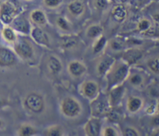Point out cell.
I'll use <instances>...</instances> for the list:
<instances>
[{
  "label": "cell",
  "instance_id": "36",
  "mask_svg": "<svg viewBox=\"0 0 159 136\" xmlns=\"http://www.w3.org/2000/svg\"><path fill=\"white\" fill-rule=\"evenodd\" d=\"M107 114H108L109 119H110V120L116 121L118 119H120V115L116 111H107Z\"/></svg>",
  "mask_w": 159,
  "mask_h": 136
},
{
  "label": "cell",
  "instance_id": "18",
  "mask_svg": "<svg viewBox=\"0 0 159 136\" xmlns=\"http://www.w3.org/2000/svg\"><path fill=\"white\" fill-rule=\"evenodd\" d=\"M123 94H124V87L123 86L115 87L113 89H112L110 94V101L111 105L117 104L120 101L121 97H123Z\"/></svg>",
  "mask_w": 159,
  "mask_h": 136
},
{
  "label": "cell",
  "instance_id": "22",
  "mask_svg": "<svg viewBox=\"0 0 159 136\" xmlns=\"http://www.w3.org/2000/svg\"><path fill=\"white\" fill-rule=\"evenodd\" d=\"M2 36L8 42H14L16 40V35L13 30L9 27H5L2 29Z\"/></svg>",
  "mask_w": 159,
  "mask_h": 136
},
{
  "label": "cell",
  "instance_id": "26",
  "mask_svg": "<svg viewBox=\"0 0 159 136\" xmlns=\"http://www.w3.org/2000/svg\"><path fill=\"white\" fill-rule=\"evenodd\" d=\"M151 26H152V23L150 20L147 19H142L141 20H140L138 25V29L141 32H147L150 29Z\"/></svg>",
  "mask_w": 159,
  "mask_h": 136
},
{
  "label": "cell",
  "instance_id": "2",
  "mask_svg": "<svg viewBox=\"0 0 159 136\" xmlns=\"http://www.w3.org/2000/svg\"><path fill=\"white\" fill-rule=\"evenodd\" d=\"M61 109L66 117H73L77 116L81 111V105L76 99L67 97L61 103Z\"/></svg>",
  "mask_w": 159,
  "mask_h": 136
},
{
  "label": "cell",
  "instance_id": "12",
  "mask_svg": "<svg viewBox=\"0 0 159 136\" xmlns=\"http://www.w3.org/2000/svg\"><path fill=\"white\" fill-rule=\"evenodd\" d=\"M12 26L16 30L23 33H28L30 31V24L26 18L23 15H19L12 21Z\"/></svg>",
  "mask_w": 159,
  "mask_h": 136
},
{
  "label": "cell",
  "instance_id": "23",
  "mask_svg": "<svg viewBox=\"0 0 159 136\" xmlns=\"http://www.w3.org/2000/svg\"><path fill=\"white\" fill-rule=\"evenodd\" d=\"M19 134L20 135L23 136H28V135H33L36 133V129L34 128H33L32 126L28 125H22L21 128H20V131H19Z\"/></svg>",
  "mask_w": 159,
  "mask_h": 136
},
{
  "label": "cell",
  "instance_id": "21",
  "mask_svg": "<svg viewBox=\"0 0 159 136\" xmlns=\"http://www.w3.org/2000/svg\"><path fill=\"white\" fill-rule=\"evenodd\" d=\"M102 27L99 25H93L91 26L90 27H89V29H87V36H88L89 38H97L100 36V34L102 32Z\"/></svg>",
  "mask_w": 159,
  "mask_h": 136
},
{
  "label": "cell",
  "instance_id": "20",
  "mask_svg": "<svg viewBox=\"0 0 159 136\" xmlns=\"http://www.w3.org/2000/svg\"><path fill=\"white\" fill-rule=\"evenodd\" d=\"M30 19L34 22V23H37L38 25H43L46 23L47 19L44 12L41 9H35L31 12Z\"/></svg>",
  "mask_w": 159,
  "mask_h": 136
},
{
  "label": "cell",
  "instance_id": "16",
  "mask_svg": "<svg viewBox=\"0 0 159 136\" xmlns=\"http://www.w3.org/2000/svg\"><path fill=\"white\" fill-rule=\"evenodd\" d=\"M112 15L117 22H122L127 17V11L124 4H116L112 9Z\"/></svg>",
  "mask_w": 159,
  "mask_h": 136
},
{
  "label": "cell",
  "instance_id": "13",
  "mask_svg": "<svg viewBox=\"0 0 159 136\" xmlns=\"http://www.w3.org/2000/svg\"><path fill=\"white\" fill-rule=\"evenodd\" d=\"M68 69L71 75L78 77L85 74L86 71V66L81 62L75 60V61L70 62Z\"/></svg>",
  "mask_w": 159,
  "mask_h": 136
},
{
  "label": "cell",
  "instance_id": "29",
  "mask_svg": "<svg viewBox=\"0 0 159 136\" xmlns=\"http://www.w3.org/2000/svg\"><path fill=\"white\" fill-rule=\"evenodd\" d=\"M45 134H46V135H48V136H60V135H61L62 134L61 128L60 126H57V125L51 127V128H49L48 130H47Z\"/></svg>",
  "mask_w": 159,
  "mask_h": 136
},
{
  "label": "cell",
  "instance_id": "15",
  "mask_svg": "<svg viewBox=\"0 0 159 136\" xmlns=\"http://www.w3.org/2000/svg\"><path fill=\"white\" fill-rule=\"evenodd\" d=\"M114 63V59L111 57H106L102 58L97 64V72L99 75H104L111 68Z\"/></svg>",
  "mask_w": 159,
  "mask_h": 136
},
{
  "label": "cell",
  "instance_id": "40",
  "mask_svg": "<svg viewBox=\"0 0 159 136\" xmlns=\"http://www.w3.org/2000/svg\"><path fill=\"white\" fill-rule=\"evenodd\" d=\"M0 3H1V2H0Z\"/></svg>",
  "mask_w": 159,
  "mask_h": 136
},
{
  "label": "cell",
  "instance_id": "39",
  "mask_svg": "<svg viewBox=\"0 0 159 136\" xmlns=\"http://www.w3.org/2000/svg\"><path fill=\"white\" fill-rule=\"evenodd\" d=\"M26 1H31V0H26Z\"/></svg>",
  "mask_w": 159,
  "mask_h": 136
},
{
  "label": "cell",
  "instance_id": "3",
  "mask_svg": "<svg viewBox=\"0 0 159 136\" xmlns=\"http://www.w3.org/2000/svg\"><path fill=\"white\" fill-rule=\"evenodd\" d=\"M25 105L34 113H40L44 108V100L37 93H30L25 99Z\"/></svg>",
  "mask_w": 159,
  "mask_h": 136
},
{
  "label": "cell",
  "instance_id": "35",
  "mask_svg": "<svg viewBox=\"0 0 159 136\" xmlns=\"http://www.w3.org/2000/svg\"><path fill=\"white\" fill-rule=\"evenodd\" d=\"M103 134L105 136H115L117 134H116V131L114 128L109 126V127H107V128L104 129Z\"/></svg>",
  "mask_w": 159,
  "mask_h": 136
},
{
  "label": "cell",
  "instance_id": "9",
  "mask_svg": "<svg viewBox=\"0 0 159 136\" xmlns=\"http://www.w3.org/2000/svg\"><path fill=\"white\" fill-rule=\"evenodd\" d=\"M143 53L141 49L138 48H131L124 53L123 58L129 64L138 62L142 57Z\"/></svg>",
  "mask_w": 159,
  "mask_h": 136
},
{
  "label": "cell",
  "instance_id": "11",
  "mask_svg": "<svg viewBox=\"0 0 159 136\" xmlns=\"http://www.w3.org/2000/svg\"><path fill=\"white\" fill-rule=\"evenodd\" d=\"M31 36L34 41L37 42L38 44L43 45V46H48L50 45L49 39L48 35L43 29H40L38 27H35L31 31Z\"/></svg>",
  "mask_w": 159,
  "mask_h": 136
},
{
  "label": "cell",
  "instance_id": "37",
  "mask_svg": "<svg viewBox=\"0 0 159 136\" xmlns=\"http://www.w3.org/2000/svg\"><path fill=\"white\" fill-rule=\"evenodd\" d=\"M114 2H116V4H124V2H125L126 0H113Z\"/></svg>",
  "mask_w": 159,
  "mask_h": 136
},
{
  "label": "cell",
  "instance_id": "5",
  "mask_svg": "<svg viewBox=\"0 0 159 136\" xmlns=\"http://www.w3.org/2000/svg\"><path fill=\"white\" fill-rule=\"evenodd\" d=\"M14 48L16 53L23 59L30 58L34 54V49L31 44L23 39H19L17 40L16 39Z\"/></svg>",
  "mask_w": 159,
  "mask_h": 136
},
{
  "label": "cell",
  "instance_id": "6",
  "mask_svg": "<svg viewBox=\"0 0 159 136\" xmlns=\"http://www.w3.org/2000/svg\"><path fill=\"white\" fill-rule=\"evenodd\" d=\"M16 62V56L12 50L6 47H0V66L6 67L13 65Z\"/></svg>",
  "mask_w": 159,
  "mask_h": 136
},
{
  "label": "cell",
  "instance_id": "17",
  "mask_svg": "<svg viewBox=\"0 0 159 136\" xmlns=\"http://www.w3.org/2000/svg\"><path fill=\"white\" fill-rule=\"evenodd\" d=\"M48 67L52 74H57L60 73L62 69L61 62L56 57L51 56L48 60Z\"/></svg>",
  "mask_w": 159,
  "mask_h": 136
},
{
  "label": "cell",
  "instance_id": "19",
  "mask_svg": "<svg viewBox=\"0 0 159 136\" xmlns=\"http://www.w3.org/2000/svg\"><path fill=\"white\" fill-rule=\"evenodd\" d=\"M143 105L141 98L138 97H130L127 101V109L132 113H135L139 111Z\"/></svg>",
  "mask_w": 159,
  "mask_h": 136
},
{
  "label": "cell",
  "instance_id": "10",
  "mask_svg": "<svg viewBox=\"0 0 159 136\" xmlns=\"http://www.w3.org/2000/svg\"><path fill=\"white\" fill-rule=\"evenodd\" d=\"M68 10L71 15L75 16L81 15L85 11V2L84 0H71L68 4Z\"/></svg>",
  "mask_w": 159,
  "mask_h": 136
},
{
  "label": "cell",
  "instance_id": "34",
  "mask_svg": "<svg viewBox=\"0 0 159 136\" xmlns=\"http://www.w3.org/2000/svg\"><path fill=\"white\" fill-rule=\"evenodd\" d=\"M124 135L125 136H138L139 135V133L138 132L136 129L133 128H127L124 131Z\"/></svg>",
  "mask_w": 159,
  "mask_h": 136
},
{
  "label": "cell",
  "instance_id": "30",
  "mask_svg": "<svg viewBox=\"0 0 159 136\" xmlns=\"http://www.w3.org/2000/svg\"><path fill=\"white\" fill-rule=\"evenodd\" d=\"M106 43H107V40H106L105 36H101L99 37V40L96 43V44L93 46V51L94 53H99L105 46Z\"/></svg>",
  "mask_w": 159,
  "mask_h": 136
},
{
  "label": "cell",
  "instance_id": "27",
  "mask_svg": "<svg viewBox=\"0 0 159 136\" xmlns=\"http://www.w3.org/2000/svg\"><path fill=\"white\" fill-rule=\"evenodd\" d=\"M56 23H57V26L59 28H61V29L65 31L70 30V25L68 23V20L62 16L57 17V19H56Z\"/></svg>",
  "mask_w": 159,
  "mask_h": 136
},
{
  "label": "cell",
  "instance_id": "1",
  "mask_svg": "<svg viewBox=\"0 0 159 136\" xmlns=\"http://www.w3.org/2000/svg\"><path fill=\"white\" fill-rule=\"evenodd\" d=\"M129 67L126 63H120L113 67V64L109 70L108 80L110 86H115L122 82L128 74Z\"/></svg>",
  "mask_w": 159,
  "mask_h": 136
},
{
  "label": "cell",
  "instance_id": "24",
  "mask_svg": "<svg viewBox=\"0 0 159 136\" xmlns=\"http://www.w3.org/2000/svg\"><path fill=\"white\" fill-rule=\"evenodd\" d=\"M61 45L65 48L74 47L77 45V40L74 37L65 36L61 39Z\"/></svg>",
  "mask_w": 159,
  "mask_h": 136
},
{
  "label": "cell",
  "instance_id": "32",
  "mask_svg": "<svg viewBox=\"0 0 159 136\" xmlns=\"http://www.w3.org/2000/svg\"><path fill=\"white\" fill-rule=\"evenodd\" d=\"M43 4L48 8L55 9L61 6L62 3V0H43Z\"/></svg>",
  "mask_w": 159,
  "mask_h": 136
},
{
  "label": "cell",
  "instance_id": "38",
  "mask_svg": "<svg viewBox=\"0 0 159 136\" xmlns=\"http://www.w3.org/2000/svg\"><path fill=\"white\" fill-rule=\"evenodd\" d=\"M2 125H3L2 121L1 119H0V128H2Z\"/></svg>",
  "mask_w": 159,
  "mask_h": 136
},
{
  "label": "cell",
  "instance_id": "7",
  "mask_svg": "<svg viewBox=\"0 0 159 136\" xmlns=\"http://www.w3.org/2000/svg\"><path fill=\"white\" fill-rule=\"evenodd\" d=\"M107 109H108V107H107V104L105 99L100 98V97L95 100L91 104L92 114L96 117H99L105 113H107L108 111Z\"/></svg>",
  "mask_w": 159,
  "mask_h": 136
},
{
  "label": "cell",
  "instance_id": "25",
  "mask_svg": "<svg viewBox=\"0 0 159 136\" xmlns=\"http://www.w3.org/2000/svg\"><path fill=\"white\" fill-rule=\"evenodd\" d=\"M143 81H144V79H143L142 76L139 74H132V75L129 77V82H130V84H132L133 86H140V85L142 84Z\"/></svg>",
  "mask_w": 159,
  "mask_h": 136
},
{
  "label": "cell",
  "instance_id": "33",
  "mask_svg": "<svg viewBox=\"0 0 159 136\" xmlns=\"http://www.w3.org/2000/svg\"><path fill=\"white\" fill-rule=\"evenodd\" d=\"M92 3L96 9H99V10L104 9L107 6V0H92Z\"/></svg>",
  "mask_w": 159,
  "mask_h": 136
},
{
  "label": "cell",
  "instance_id": "14",
  "mask_svg": "<svg viewBox=\"0 0 159 136\" xmlns=\"http://www.w3.org/2000/svg\"><path fill=\"white\" fill-rule=\"evenodd\" d=\"M83 94H85V97L88 98L93 99L98 94V91H99V86L97 83L92 80H89V81L85 82L83 85Z\"/></svg>",
  "mask_w": 159,
  "mask_h": 136
},
{
  "label": "cell",
  "instance_id": "4",
  "mask_svg": "<svg viewBox=\"0 0 159 136\" xmlns=\"http://www.w3.org/2000/svg\"><path fill=\"white\" fill-rule=\"evenodd\" d=\"M16 9L10 2L0 3V20L5 24H9L13 20Z\"/></svg>",
  "mask_w": 159,
  "mask_h": 136
},
{
  "label": "cell",
  "instance_id": "31",
  "mask_svg": "<svg viewBox=\"0 0 159 136\" xmlns=\"http://www.w3.org/2000/svg\"><path fill=\"white\" fill-rule=\"evenodd\" d=\"M110 47L115 51H120L124 49V44L120 40H117V39H113L110 41Z\"/></svg>",
  "mask_w": 159,
  "mask_h": 136
},
{
  "label": "cell",
  "instance_id": "8",
  "mask_svg": "<svg viewBox=\"0 0 159 136\" xmlns=\"http://www.w3.org/2000/svg\"><path fill=\"white\" fill-rule=\"evenodd\" d=\"M101 130V122L97 117H93L89 120L85 127V131L87 135L97 136Z\"/></svg>",
  "mask_w": 159,
  "mask_h": 136
},
{
  "label": "cell",
  "instance_id": "28",
  "mask_svg": "<svg viewBox=\"0 0 159 136\" xmlns=\"http://www.w3.org/2000/svg\"><path fill=\"white\" fill-rule=\"evenodd\" d=\"M148 66L149 69L154 72L155 74H158V57H154L152 58L151 60H148Z\"/></svg>",
  "mask_w": 159,
  "mask_h": 136
}]
</instances>
